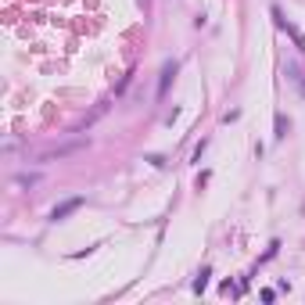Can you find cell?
Returning <instances> with one entry per match:
<instances>
[{"label": "cell", "mask_w": 305, "mask_h": 305, "mask_svg": "<svg viewBox=\"0 0 305 305\" xmlns=\"http://www.w3.org/2000/svg\"><path fill=\"white\" fill-rule=\"evenodd\" d=\"M75 208H83V198H68L65 205H58V208L51 212V219H54V223H61V219H68Z\"/></svg>", "instance_id": "6da1fadb"}, {"label": "cell", "mask_w": 305, "mask_h": 305, "mask_svg": "<svg viewBox=\"0 0 305 305\" xmlns=\"http://www.w3.org/2000/svg\"><path fill=\"white\" fill-rule=\"evenodd\" d=\"M172 75H176V61H165V65H162V79H158V97H165V94H169Z\"/></svg>", "instance_id": "7a4b0ae2"}, {"label": "cell", "mask_w": 305, "mask_h": 305, "mask_svg": "<svg viewBox=\"0 0 305 305\" xmlns=\"http://www.w3.org/2000/svg\"><path fill=\"white\" fill-rule=\"evenodd\" d=\"M273 18H277V25H280V29H287V32H291V36H294V43H298V47H301V51H305V36H301V32H298V29H294V25H287V18H284V15H280V8H273Z\"/></svg>", "instance_id": "3957f363"}, {"label": "cell", "mask_w": 305, "mask_h": 305, "mask_svg": "<svg viewBox=\"0 0 305 305\" xmlns=\"http://www.w3.org/2000/svg\"><path fill=\"white\" fill-rule=\"evenodd\" d=\"M287 79L294 83L298 97H305V75H301V68H298V65H287Z\"/></svg>", "instance_id": "277c9868"}, {"label": "cell", "mask_w": 305, "mask_h": 305, "mask_svg": "<svg viewBox=\"0 0 305 305\" xmlns=\"http://www.w3.org/2000/svg\"><path fill=\"white\" fill-rule=\"evenodd\" d=\"M284 137H287V119L277 115V140H284Z\"/></svg>", "instance_id": "5b68a950"}, {"label": "cell", "mask_w": 305, "mask_h": 305, "mask_svg": "<svg viewBox=\"0 0 305 305\" xmlns=\"http://www.w3.org/2000/svg\"><path fill=\"white\" fill-rule=\"evenodd\" d=\"M205 287H208V270H201V277H198V280H194V291H198V294H201V291H205Z\"/></svg>", "instance_id": "8992f818"}]
</instances>
